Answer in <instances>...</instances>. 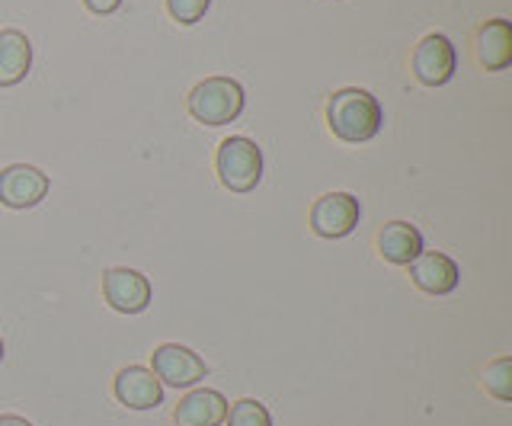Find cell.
I'll return each instance as SVG.
<instances>
[{
	"label": "cell",
	"instance_id": "6da1fadb",
	"mask_svg": "<svg viewBox=\"0 0 512 426\" xmlns=\"http://www.w3.org/2000/svg\"><path fill=\"white\" fill-rule=\"evenodd\" d=\"M381 122L384 113L378 97L362 87H343L327 100L330 132L340 141H349V145H362V141L375 138L381 132Z\"/></svg>",
	"mask_w": 512,
	"mask_h": 426
},
{
	"label": "cell",
	"instance_id": "7a4b0ae2",
	"mask_svg": "<svg viewBox=\"0 0 512 426\" xmlns=\"http://www.w3.org/2000/svg\"><path fill=\"white\" fill-rule=\"evenodd\" d=\"M186 109L202 125H228L244 113V87L234 77H208L189 90Z\"/></svg>",
	"mask_w": 512,
	"mask_h": 426
},
{
	"label": "cell",
	"instance_id": "3957f363",
	"mask_svg": "<svg viewBox=\"0 0 512 426\" xmlns=\"http://www.w3.org/2000/svg\"><path fill=\"white\" fill-rule=\"evenodd\" d=\"M215 170L221 186H228L231 193H250L263 180V154L256 148V141L244 135H231L221 141L215 154Z\"/></svg>",
	"mask_w": 512,
	"mask_h": 426
},
{
	"label": "cell",
	"instance_id": "277c9868",
	"mask_svg": "<svg viewBox=\"0 0 512 426\" xmlns=\"http://www.w3.org/2000/svg\"><path fill=\"white\" fill-rule=\"evenodd\" d=\"M151 372L157 375L160 385L170 388H192L205 378V359L192 353L189 346L180 343H160L151 353Z\"/></svg>",
	"mask_w": 512,
	"mask_h": 426
},
{
	"label": "cell",
	"instance_id": "5b68a950",
	"mask_svg": "<svg viewBox=\"0 0 512 426\" xmlns=\"http://www.w3.org/2000/svg\"><path fill=\"white\" fill-rule=\"evenodd\" d=\"M359 215H362V205L356 196L327 193L311 205V231L317 238H327V241L346 238V234L356 231Z\"/></svg>",
	"mask_w": 512,
	"mask_h": 426
},
{
	"label": "cell",
	"instance_id": "8992f818",
	"mask_svg": "<svg viewBox=\"0 0 512 426\" xmlns=\"http://www.w3.org/2000/svg\"><path fill=\"white\" fill-rule=\"evenodd\" d=\"M413 77L426 87H442L455 77V45L448 42L442 33H432L426 39H420V45L413 49Z\"/></svg>",
	"mask_w": 512,
	"mask_h": 426
},
{
	"label": "cell",
	"instance_id": "52a82bcc",
	"mask_svg": "<svg viewBox=\"0 0 512 426\" xmlns=\"http://www.w3.org/2000/svg\"><path fill=\"white\" fill-rule=\"evenodd\" d=\"M48 177L32 164H10L0 170V205L7 209H32L48 196Z\"/></svg>",
	"mask_w": 512,
	"mask_h": 426
},
{
	"label": "cell",
	"instance_id": "ba28073f",
	"mask_svg": "<svg viewBox=\"0 0 512 426\" xmlns=\"http://www.w3.org/2000/svg\"><path fill=\"white\" fill-rule=\"evenodd\" d=\"M151 282L148 276H141L138 270H128V266H119V270H106L103 273V298L112 311L119 314H138L151 305Z\"/></svg>",
	"mask_w": 512,
	"mask_h": 426
},
{
	"label": "cell",
	"instance_id": "9c48e42d",
	"mask_svg": "<svg viewBox=\"0 0 512 426\" xmlns=\"http://www.w3.org/2000/svg\"><path fill=\"white\" fill-rule=\"evenodd\" d=\"M410 279H413V286L426 295H448L458 289L461 273L452 257L439 254V250H429V254L423 250V254L410 263Z\"/></svg>",
	"mask_w": 512,
	"mask_h": 426
},
{
	"label": "cell",
	"instance_id": "30bf717a",
	"mask_svg": "<svg viewBox=\"0 0 512 426\" xmlns=\"http://www.w3.org/2000/svg\"><path fill=\"white\" fill-rule=\"evenodd\" d=\"M119 404L132 407V410H154L164 401V385L157 382V375L144 366H128L116 375L112 382Z\"/></svg>",
	"mask_w": 512,
	"mask_h": 426
},
{
	"label": "cell",
	"instance_id": "8fae6325",
	"mask_svg": "<svg viewBox=\"0 0 512 426\" xmlns=\"http://www.w3.org/2000/svg\"><path fill=\"white\" fill-rule=\"evenodd\" d=\"M474 55L480 68L506 71L512 65V26L509 20H487L474 36Z\"/></svg>",
	"mask_w": 512,
	"mask_h": 426
},
{
	"label": "cell",
	"instance_id": "7c38bea8",
	"mask_svg": "<svg viewBox=\"0 0 512 426\" xmlns=\"http://www.w3.org/2000/svg\"><path fill=\"white\" fill-rule=\"evenodd\" d=\"M224 414H228L224 394H218L212 388H196L176 404L173 423L176 426H218V423H224Z\"/></svg>",
	"mask_w": 512,
	"mask_h": 426
},
{
	"label": "cell",
	"instance_id": "4fadbf2b",
	"mask_svg": "<svg viewBox=\"0 0 512 426\" xmlns=\"http://www.w3.org/2000/svg\"><path fill=\"white\" fill-rule=\"evenodd\" d=\"M378 254L394 266H410L423 254V234L410 222H388L378 231Z\"/></svg>",
	"mask_w": 512,
	"mask_h": 426
},
{
	"label": "cell",
	"instance_id": "5bb4252c",
	"mask_svg": "<svg viewBox=\"0 0 512 426\" xmlns=\"http://www.w3.org/2000/svg\"><path fill=\"white\" fill-rule=\"evenodd\" d=\"M32 65V45L20 29L0 33V87L20 84Z\"/></svg>",
	"mask_w": 512,
	"mask_h": 426
},
{
	"label": "cell",
	"instance_id": "9a60e30c",
	"mask_svg": "<svg viewBox=\"0 0 512 426\" xmlns=\"http://www.w3.org/2000/svg\"><path fill=\"white\" fill-rule=\"evenodd\" d=\"M224 423L228 426H272V417L269 410L253 401V398H240L228 407V414H224Z\"/></svg>",
	"mask_w": 512,
	"mask_h": 426
},
{
	"label": "cell",
	"instance_id": "2e32d148",
	"mask_svg": "<svg viewBox=\"0 0 512 426\" xmlns=\"http://www.w3.org/2000/svg\"><path fill=\"white\" fill-rule=\"evenodd\" d=\"M484 388L493 394L496 401H503V404L512 401V359L509 356L496 359L493 366H487V372H484Z\"/></svg>",
	"mask_w": 512,
	"mask_h": 426
},
{
	"label": "cell",
	"instance_id": "e0dca14e",
	"mask_svg": "<svg viewBox=\"0 0 512 426\" xmlns=\"http://www.w3.org/2000/svg\"><path fill=\"white\" fill-rule=\"evenodd\" d=\"M208 4H212V0H167V10H170V17L176 23L192 26V23H199L205 17Z\"/></svg>",
	"mask_w": 512,
	"mask_h": 426
},
{
	"label": "cell",
	"instance_id": "ac0fdd59",
	"mask_svg": "<svg viewBox=\"0 0 512 426\" xmlns=\"http://www.w3.org/2000/svg\"><path fill=\"white\" fill-rule=\"evenodd\" d=\"M90 13H100V17H106V13H116L122 7V0H84Z\"/></svg>",
	"mask_w": 512,
	"mask_h": 426
},
{
	"label": "cell",
	"instance_id": "d6986e66",
	"mask_svg": "<svg viewBox=\"0 0 512 426\" xmlns=\"http://www.w3.org/2000/svg\"><path fill=\"white\" fill-rule=\"evenodd\" d=\"M0 426H32L26 417H16V414H0Z\"/></svg>",
	"mask_w": 512,
	"mask_h": 426
},
{
	"label": "cell",
	"instance_id": "ffe728a7",
	"mask_svg": "<svg viewBox=\"0 0 512 426\" xmlns=\"http://www.w3.org/2000/svg\"><path fill=\"white\" fill-rule=\"evenodd\" d=\"M4 353H7V346H4V340H0V362H4Z\"/></svg>",
	"mask_w": 512,
	"mask_h": 426
}]
</instances>
